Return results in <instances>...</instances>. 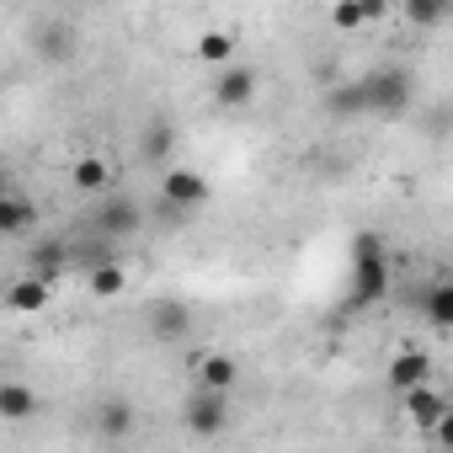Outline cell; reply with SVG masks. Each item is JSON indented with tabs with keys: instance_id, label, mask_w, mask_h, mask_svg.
Wrapping results in <instances>:
<instances>
[{
	"instance_id": "obj_19",
	"label": "cell",
	"mask_w": 453,
	"mask_h": 453,
	"mask_svg": "<svg viewBox=\"0 0 453 453\" xmlns=\"http://www.w3.org/2000/svg\"><path fill=\"white\" fill-rule=\"evenodd\" d=\"M6 304H12L17 315H38V310L49 304V278H17V283L6 288Z\"/></svg>"
},
{
	"instance_id": "obj_22",
	"label": "cell",
	"mask_w": 453,
	"mask_h": 453,
	"mask_svg": "<svg viewBox=\"0 0 453 453\" xmlns=\"http://www.w3.org/2000/svg\"><path fill=\"white\" fill-rule=\"evenodd\" d=\"M96 299H118L123 288H128V273L118 267V262H102V267H91V283H86Z\"/></svg>"
},
{
	"instance_id": "obj_3",
	"label": "cell",
	"mask_w": 453,
	"mask_h": 453,
	"mask_svg": "<svg viewBox=\"0 0 453 453\" xmlns=\"http://www.w3.org/2000/svg\"><path fill=\"white\" fill-rule=\"evenodd\" d=\"M181 421H187L192 437H219L224 426H230V395L197 384V389L187 395V405H181Z\"/></svg>"
},
{
	"instance_id": "obj_16",
	"label": "cell",
	"mask_w": 453,
	"mask_h": 453,
	"mask_svg": "<svg viewBox=\"0 0 453 453\" xmlns=\"http://www.w3.org/2000/svg\"><path fill=\"white\" fill-rule=\"evenodd\" d=\"M33 224H38V208H33V197L0 192V235H27Z\"/></svg>"
},
{
	"instance_id": "obj_1",
	"label": "cell",
	"mask_w": 453,
	"mask_h": 453,
	"mask_svg": "<svg viewBox=\"0 0 453 453\" xmlns=\"http://www.w3.org/2000/svg\"><path fill=\"white\" fill-rule=\"evenodd\" d=\"M389 288H395L389 246H384V235L363 230V235L352 241V294H347V310H368V304L389 299Z\"/></svg>"
},
{
	"instance_id": "obj_11",
	"label": "cell",
	"mask_w": 453,
	"mask_h": 453,
	"mask_svg": "<svg viewBox=\"0 0 453 453\" xmlns=\"http://www.w3.org/2000/svg\"><path fill=\"white\" fill-rule=\"evenodd\" d=\"M176 155V123L171 118H150L144 134H139V160L144 165H165Z\"/></svg>"
},
{
	"instance_id": "obj_7",
	"label": "cell",
	"mask_w": 453,
	"mask_h": 453,
	"mask_svg": "<svg viewBox=\"0 0 453 453\" xmlns=\"http://www.w3.org/2000/svg\"><path fill=\"white\" fill-rule=\"evenodd\" d=\"M139 224H144V213H139V203L134 197H107L102 208H96V230L107 235V241H128V235H139Z\"/></svg>"
},
{
	"instance_id": "obj_12",
	"label": "cell",
	"mask_w": 453,
	"mask_h": 453,
	"mask_svg": "<svg viewBox=\"0 0 453 453\" xmlns=\"http://www.w3.org/2000/svg\"><path fill=\"white\" fill-rule=\"evenodd\" d=\"M192 368H197V384H203V389H224V395H230V389L241 384V363H235L230 352H203Z\"/></svg>"
},
{
	"instance_id": "obj_13",
	"label": "cell",
	"mask_w": 453,
	"mask_h": 453,
	"mask_svg": "<svg viewBox=\"0 0 453 453\" xmlns=\"http://www.w3.org/2000/svg\"><path fill=\"white\" fill-rule=\"evenodd\" d=\"M426 379H432V357H426L421 347H405V352L389 357V389H395V395L411 389V384H426Z\"/></svg>"
},
{
	"instance_id": "obj_20",
	"label": "cell",
	"mask_w": 453,
	"mask_h": 453,
	"mask_svg": "<svg viewBox=\"0 0 453 453\" xmlns=\"http://www.w3.org/2000/svg\"><path fill=\"white\" fill-rule=\"evenodd\" d=\"M400 12H405V22H411V27L432 33V27H442V22H448L453 0H400Z\"/></svg>"
},
{
	"instance_id": "obj_21",
	"label": "cell",
	"mask_w": 453,
	"mask_h": 453,
	"mask_svg": "<svg viewBox=\"0 0 453 453\" xmlns=\"http://www.w3.org/2000/svg\"><path fill=\"white\" fill-rule=\"evenodd\" d=\"M230 59H235V38L230 33H203L197 38V65L219 70V65H230Z\"/></svg>"
},
{
	"instance_id": "obj_24",
	"label": "cell",
	"mask_w": 453,
	"mask_h": 453,
	"mask_svg": "<svg viewBox=\"0 0 453 453\" xmlns=\"http://www.w3.org/2000/svg\"><path fill=\"white\" fill-rule=\"evenodd\" d=\"M357 12H363V27H373V22H384L389 0H357Z\"/></svg>"
},
{
	"instance_id": "obj_5",
	"label": "cell",
	"mask_w": 453,
	"mask_h": 453,
	"mask_svg": "<svg viewBox=\"0 0 453 453\" xmlns=\"http://www.w3.org/2000/svg\"><path fill=\"white\" fill-rule=\"evenodd\" d=\"M213 102H219L224 112H246V107L257 102V70L241 65V59L219 65V70H213Z\"/></svg>"
},
{
	"instance_id": "obj_6",
	"label": "cell",
	"mask_w": 453,
	"mask_h": 453,
	"mask_svg": "<svg viewBox=\"0 0 453 453\" xmlns=\"http://www.w3.org/2000/svg\"><path fill=\"white\" fill-rule=\"evenodd\" d=\"M160 197H165V208H176V213H187V208H203L208 203V176H197V171H165L160 176Z\"/></svg>"
},
{
	"instance_id": "obj_8",
	"label": "cell",
	"mask_w": 453,
	"mask_h": 453,
	"mask_svg": "<svg viewBox=\"0 0 453 453\" xmlns=\"http://www.w3.org/2000/svg\"><path fill=\"white\" fill-rule=\"evenodd\" d=\"M320 112H326L331 123H357V118H368L357 81H342V75H336L331 86H320Z\"/></svg>"
},
{
	"instance_id": "obj_23",
	"label": "cell",
	"mask_w": 453,
	"mask_h": 453,
	"mask_svg": "<svg viewBox=\"0 0 453 453\" xmlns=\"http://www.w3.org/2000/svg\"><path fill=\"white\" fill-rule=\"evenodd\" d=\"M331 27H342V33H357V27H363L357 0H336V6H331Z\"/></svg>"
},
{
	"instance_id": "obj_9",
	"label": "cell",
	"mask_w": 453,
	"mask_h": 453,
	"mask_svg": "<svg viewBox=\"0 0 453 453\" xmlns=\"http://www.w3.org/2000/svg\"><path fill=\"white\" fill-rule=\"evenodd\" d=\"M33 49H38V59L43 65H70L75 59V49H81V38H75V27L70 22H43L38 33H33Z\"/></svg>"
},
{
	"instance_id": "obj_17",
	"label": "cell",
	"mask_w": 453,
	"mask_h": 453,
	"mask_svg": "<svg viewBox=\"0 0 453 453\" xmlns=\"http://www.w3.org/2000/svg\"><path fill=\"white\" fill-rule=\"evenodd\" d=\"M70 187H75V192H107V187H112V165H107L102 155H75Z\"/></svg>"
},
{
	"instance_id": "obj_15",
	"label": "cell",
	"mask_w": 453,
	"mask_h": 453,
	"mask_svg": "<svg viewBox=\"0 0 453 453\" xmlns=\"http://www.w3.org/2000/svg\"><path fill=\"white\" fill-rule=\"evenodd\" d=\"M421 315H426L432 331H448L453 326V283L448 278H437V283L421 288Z\"/></svg>"
},
{
	"instance_id": "obj_4",
	"label": "cell",
	"mask_w": 453,
	"mask_h": 453,
	"mask_svg": "<svg viewBox=\"0 0 453 453\" xmlns=\"http://www.w3.org/2000/svg\"><path fill=\"white\" fill-rule=\"evenodd\" d=\"M192 326H197V315H192V304H187V299H155V304L144 310V331H150L155 342H165V347L187 342V336H192Z\"/></svg>"
},
{
	"instance_id": "obj_26",
	"label": "cell",
	"mask_w": 453,
	"mask_h": 453,
	"mask_svg": "<svg viewBox=\"0 0 453 453\" xmlns=\"http://www.w3.org/2000/svg\"><path fill=\"white\" fill-rule=\"evenodd\" d=\"M59 6H75V0H59Z\"/></svg>"
},
{
	"instance_id": "obj_10",
	"label": "cell",
	"mask_w": 453,
	"mask_h": 453,
	"mask_svg": "<svg viewBox=\"0 0 453 453\" xmlns=\"http://www.w3.org/2000/svg\"><path fill=\"white\" fill-rule=\"evenodd\" d=\"M400 405H405V416L421 426V432H432L453 405L442 400V389H432V384H411V389H400Z\"/></svg>"
},
{
	"instance_id": "obj_25",
	"label": "cell",
	"mask_w": 453,
	"mask_h": 453,
	"mask_svg": "<svg viewBox=\"0 0 453 453\" xmlns=\"http://www.w3.org/2000/svg\"><path fill=\"white\" fill-rule=\"evenodd\" d=\"M0 192H12V176H6V165H0Z\"/></svg>"
},
{
	"instance_id": "obj_14",
	"label": "cell",
	"mask_w": 453,
	"mask_h": 453,
	"mask_svg": "<svg viewBox=\"0 0 453 453\" xmlns=\"http://www.w3.org/2000/svg\"><path fill=\"white\" fill-rule=\"evenodd\" d=\"M38 416V389L22 384V379H6L0 384V421H33Z\"/></svg>"
},
{
	"instance_id": "obj_2",
	"label": "cell",
	"mask_w": 453,
	"mask_h": 453,
	"mask_svg": "<svg viewBox=\"0 0 453 453\" xmlns=\"http://www.w3.org/2000/svg\"><path fill=\"white\" fill-rule=\"evenodd\" d=\"M357 91H363V107L373 118H400L411 107V96H416V86H411V75L400 65H379V70L357 75Z\"/></svg>"
},
{
	"instance_id": "obj_18",
	"label": "cell",
	"mask_w": 453,
	"mask_h": 453,
	"mask_svg": "<svg viewBox=\"0 0 453 453\" xmlns=\"http://www.w3.org/2000/svg\"><path fill=\"white\" fill-rule=\"evenodd\" d=\"M96 432H102L107 442H123V437L134 432V405H128V400H102V405H96Z\"/></svg>"
}]
</instances>
